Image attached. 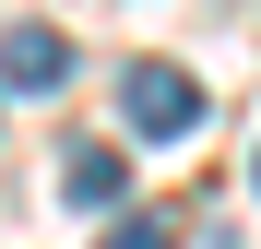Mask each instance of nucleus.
I'll return each mask as SVG.
<instances>
[{"label": "nucleus", "mask_w": 261, "mask_h": 249, "mask_svg": "<svg viewBox=\"0 0 261 249\" xmlns=\"http://www.w3.org/2000/svg\"><path fill=\"white\" fill-rule=\"evenodd\" d=\"M119 119H130L143 143H190V131H202V83H190L178 60H130V71H119Z\"/></svg>", "instance_id": "1"}, {"label": "nucleus", "mask_w": 261, "mask_h": 249, "mask_svg": "<svg viewBox=\"0 0 261 249\" xmlns=\"http://www.w3.org/2000/svg\"><path fill=\"white\" fill-rule=\"evenodd\" d=\"M0 83H12V95H60L71 83V36L60 24H12L0 36Z\"/></svg>", "instance_id": "2"}, {"label": "nucleus", "mask_w": 261, "mask_h": 249, "mask_svg": "<svg viewBox=\"0 0 261 249\" xmlns=\"http://www.w3.org/2000/svg\"><path fill=\"white\" fill-rule=\"evenodd\" d=\"M60 190H71V214H119V202H130V154L119 143H71Z\"/></svg>", "instance_id": "3"}, {"label": "nucleus", "mask_w": 261, "mask_h": 249, "mask_svg": "<svg viewBox=\"0 0 261 249\" xmlns=\"http://www.w3.org/2000/svg\"><path fill=\"white\" fill-rule=\"evenodd\" d=\"M107 249H178V226H166V214H119V226H107Z\"/></svg>", "instance_id": "4"}, {"label": "nucleus", "mask_w": 261, "mask_h": 249, "mask_svg": "<svg viewBox=\"0 0 261 249\" xmlns=\"http://www.w3.org/2000/svg\"><path fill=\"white\" fill-rule=\"evenodd\" d=\"M249 190H261V154H249Z\"/></svg>", "instance_id": "5"}]
</instances>
